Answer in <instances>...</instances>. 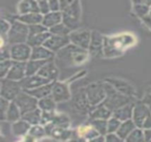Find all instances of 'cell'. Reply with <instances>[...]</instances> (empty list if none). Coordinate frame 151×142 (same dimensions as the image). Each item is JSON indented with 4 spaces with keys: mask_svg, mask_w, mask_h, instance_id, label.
Segmentation results:
<instances>
[{
    "mask_svg": "<svg viewBox=\"0 0 151 142\" xmlns=\"http://www.w3.org/2000/svg\"><path fill=\"white\" fill-rule=\"evenodd\" d=\"M106 98L104 100V106L108 108L110 110H116L129 102L127 95H125L119 92L116 88H114L111 84H104Z\"/></svg>",
    "mask_w": 151,
    "mask_h": 142,
    "instance_id": "cell-1",
    "label": "cell"
},
{
    "mask_svg": "<svg viewBox=\"0 0 151 142\" xmlns=\"http://www.w3.org/2000/svg\"><path fill=\"white\" fill-rule=\"evenodd\" d=\"M1 84V96L8 100H14V99L22 92V87L19 81L2 78Z\"/></svg>",
    "mask_w": 151,
    "mask_h": 142,
    "instance_id": "cell-2",
    "label": "cell"
},
{
    "mask_svg": "<svg viewBox=\"0 0 151 142\" xmlns=\"http://www.w3.org/2000/svg\"><path fill=\"white\" fill-rule=\"evenodd\" d=\"M19 109H20L21 115H24L29 111L37 109L38 101L35 97L30 95L27 92H21L13 100Z\"/></svg>",
    "mask_w": 151,
    "mask_h": 142,
    "instance_id": "cell-3",
    "label": "cell"
},
{
    "mask_svg": "<svg viewBox=\"0 0 151 142\" xmlns=\"http://www.w3.org/2000/svg\"><path fill=\"white\" fill-rule=\"evenodd\" d=\"M86 93L88 99V101L90 105L95 106L101 101L104 100L106 98V92L104 89V84H90L86 89Z\"/></svg>",
    "mask_w": 151,
    "mask_h": 142,
    "instance_id": "cell-4",
    "label": "cell"
},
{
    "mask_svg": "<svg viewBox=\"0 0 151 142\" xmlns=\"http://www.w3.org/2000/svg\"><path fill=\"white\" fill-rule=\"evenodd\" d=\"M51 81L40 76V75H33V76H29L27 77H24L21 81H19L20 85L22 87V89L24 90H31V89H35L37 88L39 86L50 84Z\"/></svg>",
    "mask_w": 151,
    "mask_h": 142,
    "instance_id": "cell-5",
    "label": "cell"
},
{
    "mask_svg": "<svg viewBox=\"0 0 151 142\" xmlns=\"http://www.w3.org/2000/svg\"><path fill=\"white\" fill-rule=\"evenodd\" d=\"M51 96L53 97L56 102H62V101L68 100L71 97L67 85L60 82L53 83Z\"/></svg>",
    "mask_w": 151,
    "mask_h": 142,
    "instance_id": "cell-6",
    "label": "cell"
},
{
    "mask_svg": "<svg viewBox=\"0 0 151 142\" xmlns=\"http://www.w3.org/2000/svg\"><path fill=\"white\" fill-rule=\"evenodd\" d=\"M134 120L139 127H143L147 119L150 117V110L145 106H136L134 109Z\"/></svg>",
    "mask_w": 151,
    "mask_h": 142,
    "instance_id": "cell-7",
    "label": "cell"
},
{
    "mask_svg": "<svg viewBox=\"0 0 151 142\" xmlns=\"http://www.w3.org/2000/svg\"><path fill=\"white\" fill-rule=\"evenodd\" d=\"M26 76V69L24 63L16 62L13 66L11 67L8 74L6 75L7 79L14 80V81H21Z\"/></svg>",
    "mask_w": 151,
    "mask_h": 142,
    "instance_id": "cell-8",
    "label": "cell"
},
{
    "mask_svg": "<svg viewBox=\"0 0 151 142\" xmlns=\"http://www.w3.org/2000/svg\"><path fill=\"white\" fill-rule=\"evenodd\" d=\"M90 103L88 101L86 92H78L73 98V106L80 112H86L89 107Z\"/></svg>",
    "mask_w": 151,
    "mask_h": 142,
    "instance_id": "cell-9",
    "label": "cell"
},
{
    "mask_svg": "<svg viewBox=\"0 0 151 142\" xmlns=\"http://www.w3.org/2000/svg\"><path fill=\"white\" fill-rule=\"evenodd\" d=\"M38 75L51 81V80H55L58 76V70L52 62L50 63L49 62L44 64L40 68V70L38 71Z\"/></svg>",
    "mask_w": 151,
    "mask_h": 142,
    "instance_id": "cell-10",
    "label": "cell"
},
{
    "mask_svg": "<svg viewBox=\"0 0 151 142\" xmlns=\"http://www.w3.org/2000/svg\"><path fill=\"white\" fill-rule=\"evenodd\" d=\"M107 82L110 83L114 88H116L119 92H120L125 95H131L134 93V90L132 87V85H130L129 84H127L123 80L114 78V79H108Z\"/></svg>",
    "mask_w": 151,
    "mask_h": 142,
    "instance_id": "cell-11",
    "label": "cell"
},
{
    "mask_svg": "<svg viewBox=\"0 0 151 142\" xmlns=\"http://www.w3.org/2000/svg\"><path fill=\"white\" fill-rule=\"evenodd\" d=\"M52 86H53V83H50V84L39 86L35 89L24 90V91L27 92V93H29L30 95L35 97L36 99H42L48 95H50L51 91H52Z\"/></svg>",
    "mask_w": 151,
    "mask_h": 142,
    "instance_id": "cell-12",
    "label": "cell"
},
{
    "mask_svg": "<svg viewBox=\"0 0 151 142\" xmlns=\"http://www.w3.org/2000/svg\"><path fill=\"white\" fill-rule=\"evenodd\" d=\"M134 128H135L134 122L128 119L127 121H124V123L120 125L119 130L117 131V134L121 140H125L130 135V133L134 130Z\"/></svg>",
    "mask_w": 151,
    "mask_h": 142,
    "instance_id": "cell-13",
    "label": "cell"
},
{
    "mask_svg": "<svg viewBox=\"0 0 151 142\" xmlns=\"http://www.w3.org/2000/svg\"><path fill=\"white\" fill-rule=\"evenodd\" d=\"M20 117H22L20 109H19L17 104L14 101H12V103H10V106L6 112L5 119L9 122H16V121H19Z\"/></svg>",
    "mask_w": 151,
    "mask_h": 142,
    "instance_id": "cell-14",
    "label": "cell"
},
{
    "mask_svg": "<svg viewBox=\"0 0 151 142\" xmlns=\"http://www.w3.org/2000/svg\"><path fill=\"white\" fill-rule=\"evenodd\" d=\"M133 112V107L131 105H125L115 110L114 117L120 121H127L131 118Z\"/></svg>",
    "mask_w": 151,
    "mask_h": 142,
    "instance_id": "cell-15",
    "label": "cell"
},
{
    "mask_svg": "<svg viewBox=\"0 0 151 142\" xmlns=\"http://www.w3.org/2000/svg\"><path fill=\"white\" fill-rule=\"evenodd\" d=\"M22 118H23V120H26L27 122H28L30 125H36L39 123H41V119H42L41 109H36L32 111H29V112L22 115Z\"/></svg>",
    "mask_w": 151,
    "mask_h": 142,
    "instance_id": "cell-16",
    "label": "cell"
},
{
    "mask_svg": "<svg viewBox=\"0 0 151 142\" xmlns=\"http://www.w3.org/2000/svg\"><path fill=\"white\" fill-rule=\"evenodd\" d=\"M56 101L51 95H48L38 101V106L42 111H53L56 107Z\"/></svg>",
    "mask_w": 151,
    "mask_h": 142,
    "instance_id": "cell-17",
    "label": "cell"
},
{
    "mask_svg": "<svg viewBox=\"0 0 151 142\" xmlns=\"http://www.w3.org/2000/svg\"><path fill=\"white\" fill-rule=\"evenodd\" d=\"M30 130V124L27 122L26 120L24 121H16L14 122L12 125V132L16 136H20L26 134L28 131Z\"/></svg>",
    "mask_w": 151,
    "mask_h": 142,
    "instance_id": "cell-18",
    "label": "cell"
},
{
    "mask_svg": "<svg viewBox=\"0 0 151 142\" xmlns=\"http://www.w3.org/2000/svg\"><path fill=\"white\" fill-rule=\"evenodd\" d=\"M29 49L24 45H17L12 48V58L17 60H26L29 55Z\"/></svg>",
    "mask_w": 151,
    "mask_h": 142,
    "instance_id": "cell-19",
    "label": "cell"
},
{
    "mask_svg": "<svg viewBox=\"0 0 151 142\" xmlns=\"http://www.w3.org/2000/svg\"><path fill=\"white\" fill-rule=\"evenodd\" d=\"M45 61H31L27 63V68H26V76H33L35 75L37 71L40 70V68L44 65Z\"/></svg>",
    "mask_w": 151,
    "mask_h": 142,
    "instance_id": "cell-20",
    "label": "cell"
},
{
    "mask_svg": "<svg viewBox=\"0 0 151 142\" xmlns=\"http://www.w3.org/2000/svg\"><path fill=\"white\" fill-rule=\"evenodd\" d=\"M110 116H111V110L105 106H104L95 110L93 114L91 115V117L93 119H105L106 120L107 118H109Z\"/></svg>",
    "mask_w": 151,
    "mask_h": 142,
    "instance_id": "cell-21",
    "label": "cell"
},
{
    "mask_svg": "<svg viewBox=\"0 0 151 142\" xmlns=\"http://www.w3.org/2000/svg\"><path fill=\"white\" fill-rule=\"evenodd\" d=\"M107 122L105 119H94L93 122L91 123V125H93V127L102 135H104L107 132Z\"/></svg>",
    "mask_w": 151,
    "mask_h": 142,
    "instance_id": "cell-22",
    "label": "cell"
},
{
    "mask_svg": "<svg viewBox=\"0 0 151 142\" xmlns=\"http://www.w3.org/2000/svg\"><path fill=\"white\" fill-rule=\"evenodd\" d=\"M51 135L55 138L58 139H66L68 137L71 136V132L67 131V130H64V128H54Z\"/></svg>",
    "mask_w": 151,
    "mask_h": 142,
    "instance_id": "cell-23",
    "label": "cell"
},
{
    "mask_svg": "<svg viewBox=\"0 0 151 142\" xmlns=\"http://www.w3.org/2000/svg\"><path fill=\"white\" fill-rule=\"evenodd\" d=\"M121 125V121L119 120L118 118H116L115 117L113 118H111L107 124V129H108V133H114V132H117L119 128Z\"/></svg>",
    "mask_w": 151,
    "mask_h": 142,
    "instance_id": "cell-24",
    "label": "cell"
},
{
    "mask_svg": "<svg viewBox=\"0 0 151 142\" xmlns=\"http://www.w3.org/2000/svg\"><path fill=\"white\" fill-rule=\"evenodd\" d=\"M144 136L145 135H143V133L141 130H135L134 129L126 140L128 141H142L144 140V138H143Z\"/></svg>",
    "mask_w": 151,
    "mask_h": 142,
    "instance_id": "cell-25",
    "label": "cell"
},
{
    "mask_svg": "<svg viewBox=\"0 0 151 142\" xmlns=\"http://www.w3.org/2000/svg\"><path fill=\"white\" fill-rule=\"evenodd\" d=\"M45 129H43L41 126H38L37 125L33 126L30 130H29V136L34 137V138H39L44 135L45 133Z\"/></svg>",
    "mask_w": 151,
    "mask_h": 142,
    "instance_id": "cell-26",
    "label": "cell"
},
{
    "mask_svg": "<svg viewBox=\"0 0 151 142\" xmlns=\"http://www.w3.org/2000/svg\"><path fill=\"white\" fill-rule=\"evenodd\" d=\"M10 106V103H9V100L4 99V98H1V118L2 120L5 119L6 118V112L8 110V108Z\"/></svg>",
    "mask_w": 151,
    "mask_h": 142,
    "instance_id": "cell-27",
    "label": "cell"
},
{
    "mask_svg": "<svg viewBox=\"0 0 151 142\" xmlns=\"http://www.w3.org/2000/svg\"><path fill=\"white\" fill-rule=\"evenodd\" d=\"M11 62L10 61H6V65L4 66V63L3 62L1 64V76L4 77V76H6L10 70V68H11Z\"/></svg>",
    "mask_w": 151,
    "mask_h": 142,
    "instance_id": "cell-28",
    "label": "cell"
},
{
    "mask_svg": "<svg viewBox=\"0 0 151 142\" xmlns=\"http://www.w3.org/2000/svg\"><path fill=\"white\" fill-rule=\"evenodd\" d=\"M106 141H121V139L119 137V135L117 134H109L107 137H106Z\"/></svg>",
    "mask_w": 151,
    "mask_h": 142,
    "instance_id": "cell-29",
    "label": "cell"
},
{
    "mask_svg": "<svg viewBox=\"0 0 151 142\" xmlns=\"http://www.w3.org/2000/svg\"><path fill=\"white\" fill-rule=\"evenodd\" d=\"M145 140H151V128L146 130L145 132Z\"/></svg>",
    "mask_w": 151,
    "mask_h": 142,
    "instance_id": "cell-30",
    "label": "cell"
}]
</instances>
